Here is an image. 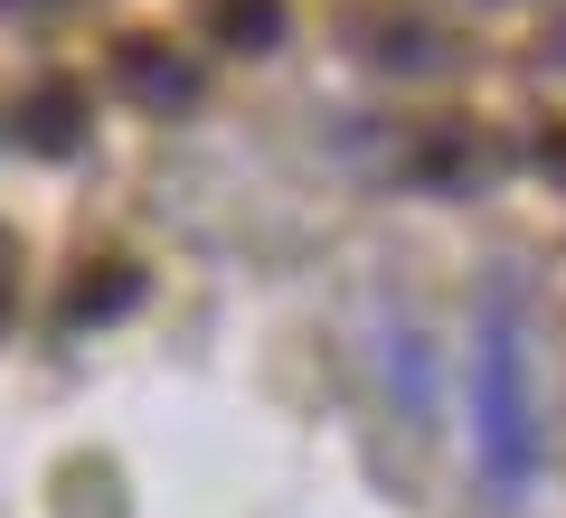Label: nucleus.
Listing matches in <instances>:
<instances>
[{
  "instance_id": "3",
  "label": "nucleus",
  "mask_w": 566,
  "mask_h": 518,
  "mask_svg": "<svg viewBox=\"0 0 566 518\" xmlns=\"http://www.w3.org/2000/svg\"><path fill=\"white\" fill-rule=\"evenodd\" d=\"M76 123H85L76 95H29V104H20V133H29V141H76Z\"/></svg>"
},
{
  "instance_id": "1",
  "label": "nucleus",
  "mask_w": 566,
  "mask_h": 518,
  "mask_svg": "<svg viewBox=\"0 0 566 518\" xmlns=\"http://www.w3.org/2000/svg\"><path fill=\"white\" fill-rule=\"evenodd\" d=\"M482 415H491V453L501 472L520 480L528 472V387H520V330H491V378H482Z\"/></svg>"
},
{
  "instance_id": "2",
  "label": "nucleus",
  "mask_w": 566,
  "mask_h": 518,
  "mask_svg": "<svg viewBox=\"0 0 566 518\" xmlns=\"http://www.w3.org/2000/svg\"><path fill=\"white\" fill-rule=\"evenodd\" d=\"M208 29H218L227 47H274L283 39V0H218Z\"/></svg>"
}]
</instances>
